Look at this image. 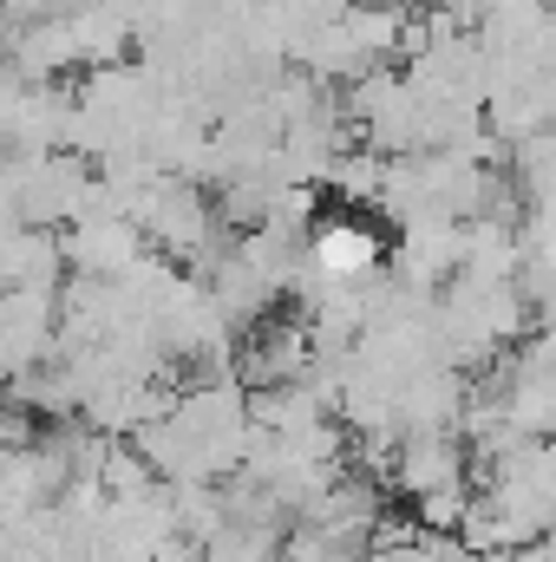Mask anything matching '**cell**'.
I'll return each mask as SVG.
<instances>
[{
    "mask_svg": "<svg viewBox=\"0 0 556 562\" xmlns=\"http://www.w3.org/2000/svg\"><path fill=\"white\" fill-rule=\"evenodd\" d=\"M314 262H321L327 276H354V269L374 262V236H367V229H327V236L314 243Z\"/></svg>",
    "mask_w": 556,
    "mask_h": 562,
    "instance_id": "obj_1",
    "label": "cell"
}]
</instances>
